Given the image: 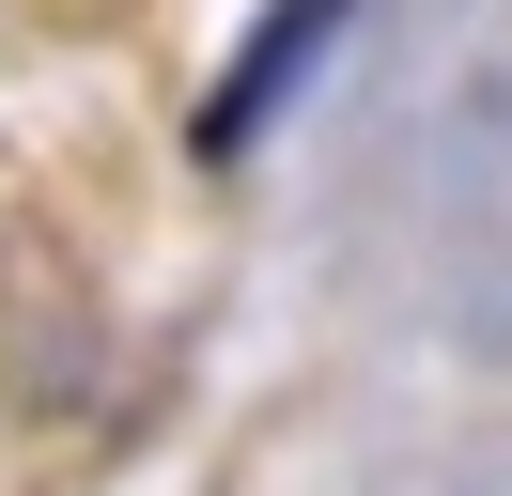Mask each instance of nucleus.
I'll use <instances>...</instances> for the list:
<instances>
[{
    "label": "nucleus",
    "mask_w": 512,
    "mask_h": 496,
    "mask_svg": "<svg viewBox=\"0 0 512 496\" xmlns=\"http://www.w3.org/2000/svg\"><path fill=\"white\" fill-rule=\"evenodd\" d=\"M326 16H342V0H280V16L249 31V62H233V78L202 93V155H249V124L280 109L295 78H311V47H326Z\"/></svg>",
    "instance_id": "1"
}]
</instances>
